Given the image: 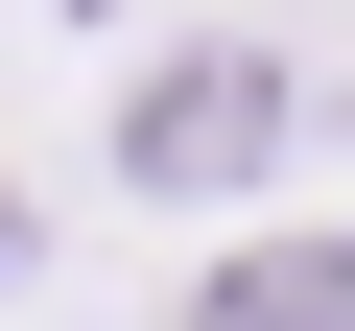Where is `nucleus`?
I'll list each match as a JSON object with an SVG mask.
<instances>
[{
    "mask_svg": "<svg viewBox=\"0 0 355 331\" xmlns=\"http://www.w3.org/2000/svg\"><path fill=\"white\" fill-rule=\"evenodd\" d=\"M190 331H355V237H261V260H214Z\"/></svg>",
    "mask_w": 355,
    "mask_h": 331,
    "instance_id": "nucleus-2",
    "label": "nucleus"
},
{
    "mask_svg": "<svg viewBox=\"0 0 355 331\" xmlns=\"http://www.w3.org/2000/svg\"><path fill=\"white\" fill-rule=\"evenodd\" d=\"M284 142H308V71L214 24V48H166V71L119 95V190H166V213H214V190H261Z\"/></svg>",
    "mask_w": 355,
    "mask_h": 331,
    "instance_id": "nucleus-1",
    "label": "nucleus"
}]
</instances>
